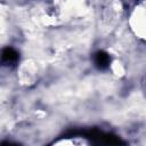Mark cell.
<instances>
[{"instance_id": "6da1fadb", "label": "cell", "mask_w": 146, "mask_h": 146, "mask_svg": "<svg viewBox=\"0 0 146 146\" xmlns=\"http://www.w3.org/2000/svg\"><path fill=\"white\" fill-rule=\"evenodd\" d=\"M18 60V52L13 48H5L0 52V65L14 66Z\"/></svg>"}, {"instance_id": "7a4b0ae2", "label": "cell", "mask_w": 146, "mask_h": 146, "mask_svg": "<svg viewBox=\"0 0 146 146\" xmlns=\"http://www.w3.org/2000/svg\"><path fill=\"white\" fill-rule=\"evenodd\" d=\"M110 63H111V58H110V56H108L106 52H104V51H98V52L96 54V56H95V65H96L98 68L104 70V68L108 67Z\"/></svg>"}]
</instances>
